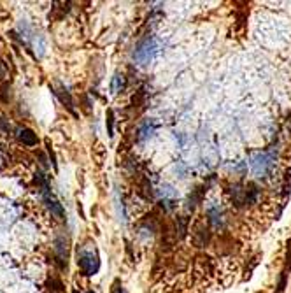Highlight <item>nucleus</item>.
I'll return each instance as SVG.
<instances>
[{
	"label": "nucleus",
	"mask_w": 291,
	"mask_h": 293,
	"mask_svg": "<svg viewBox=\"0 0 291 293\" xmlns=\"http://www.w3.org/2000/svg\"><path fill=\"white\" fill-rule=\"evenodd\" d=\"M163 53V46L156 37H147L137 46L133 58L137 60L141 65H149L153 60H156Z\"/></svg>",
	"instance_id": "f257e3e1"
},
{
	"label": "nucleus",
	"mask_w": 291,
	"mask_h": 293,
	"mask_svg": "<svg viewBox=\"0 0 291 293\" xmlns=\"http://www.w3.org/2000/svg\"><path fill=\"white\" fill-rule=\"evenodd\" d=\"M77 264H79L81 270H83L86 276H93V274L98 272L100 258H98V253H97L95 247H93V249H81Z\"/></svg>",
	"instance_id": "f03ea898"
},
{
	"label": "nucleus",
	"mask_w": 291,
	"mask_h": 293,
	"mask_svg": "<svg viewBox=\"0 0 291 293\" xmlns=\"http://www.w3.org/2000/svg\"><path fill=\"white\" fill-rule=\"evenodd\" d=\"M274 160L275 155L272 151H263L253 158V169L256 174H268L274 169Z\"/></svg>",
	"instance_id": "7ed1b4c3"
},
{
	"label": "nucleus",
	"mask_w": 291,
	"mask_h": 293,
	"mask_svg": "<svg viewBox=\"0 0 291 293\" xmlns=\"http://www.w3.org/2000/svg\"><path fill=\"white\" fill-rule=\"evenodd\" d=\"M41 193H42V198H44V204H46V207L49 209V213L53 214V216H56V218H63V214H65L63 205L60 204V200L56 198V195L51 192L49 184L44 186V188H41Z\"/></svg>",
	"instance_id": "20e7f679"
},
{
	"label": "nucleus",
	"mask_w": 291,
	"mask_h": 293,
	"mask_svg": "<svg viewBox=\"0 0 291 293\" xmlns=\"http://www.w3.org/2000/svg\"><path fill=\"white\" fill-rule=\"evenodd\" d=\"M16 139L20 141V143H23L25 146H37V135H35V132L30 128H25V126H20V128L16 130Z\"/></svg>",
	"instance_id": "39448f33"
},
{
	"label": "nucleus",
	"mask_w": 291,
	"mask_h": 293,
	"mask_svg": "<svg viewBox=\"0 0 291 293\" xmlns=\"http://www.w3.org/2000/svg\"><path fill=\"white\" fill-rule=\"evenodd\" d=\"M54 93H56V97H58L60 102H62V104L65 105L67 109L71 111L72 114H75V109H74V100H72V97H71V93H69V90H67L65 86H62V84H60L58 88L54 90Z\"/></svg>",
	"instance_id": "423d86ee"
},
{
	"label": "nucleus",
	"mask_w": 291,
	"mask_h": 293,
	"mask_svg": "<svg viewBox=\"0 0 291 293\" xmlns=\"http://www.w3.org/2000/svg\"><path fill=\"white\" fill-rule=\"evenodd\" d=\"M205 192H207V184L205 186H198L196 190H193L192 195L188 197V209L193 211L198 204H202V200H204V195Z\"/></svg>",
	"instance_id": "0eeeda50"
},
{
	"label": "nucleus",
	"mask_w": 291,
	"mask_h": 293,
	"mask_svg": "<svg viewBox=\"0 0 291 293\" xmlns=\"http://www.w3.org/2000/svg\"><path fill=\"white\" fill-rule=\"evenodd\" d=\"M209 239H211L209 228H205L204 225H196L195 232H193V243H195L196 246H205V244L209 243Z\"/></svg>",
	"instance_id": "6e6552de"
},
{
	"label": "nucleus",
	"mask_w": 291,
	"mask_h": 293,
	"mask_svg": "<svg viewBox=\"0 0 291 293\" xmlns=\"http://www.w3.org/2000/svg\"><path fill=\"white\" fill-rule=\"evenodd\" d=\"M158 128V123L154 122V120H146L144 123H142L141 126H139V134H137V139L139 141H144V139L151 137V135L154 134V130Z\"/></svg>",
	"instance_id": "1a4fd4ad"
},
{
	"label": "nucleus",
	"mask_w": 291,
	"mask_h": 293,
	"mask_svg": "<svg viewBox=\"0 0 291 293\" xmlns=\"http://www.w3.org/2000/svg\"><path fill=\"white\" fill-rule=\"evenodd\" d=\"M232 202L235 207H242V205H245V186H242V184H235V186H232Z\"/></svg>",
	"instance_id": "9d476101"
},
{
	"label": "nucleus",
	"mask_w": 291,
	"mask_h": 293,
	"mask_svg": "<svg viewBox=\"0 0 291 293\" xmlns=\"http://www.w3.org/2000/svg\"><path fill=\"white\" fill-rule=\"evenodd\" d=\"M258 195H260V190L258 186L254 183H247L245 184V205L247 204H256L258 200Z\"/></svg>",
	"instance_id": "9b49d317"
},
{
	"label": "nucleus",
	"mask_w": 291,
	"mask_h": 293,
	"mask_svg": "<svg viewBox=\"0 0 291 293\" xmlns=\"http://www.w3.org/2000/svg\"><path fill=\"white\" fill-rule=\"evenodd\" d=\"M126 86V79H125V75L123 74H114V77H113V83H111V90H113V93H120L121 90L125 88Z\"/></svg>",
	"instance_id": "f8f14e48"
},
{
	"label": "nucleus",
	"mask_w": 291,
	"mask_h": 293,
	"mask_svg": "<svg viewBox=\"0 0 291 293\" xmlns=\"http://www.w3.org/2000/svg\"><path fill=\"white\" fill-rule=\"evenodd\" d=\"M290 192H291V169H288L283 181V198L290 197Z\"/></svg>",
	"instance_id": "ddd939ff"
},
{
	"label": "nucleus",
	"mask_w": 291,
	"mask_h": 293,
	"mask_svg": "<svg viewBox=\"0 0 291 293\" xmlns=\"http://www.w3.org/2000/svg\"><path fill=\"white\" fill-rule=\"evenodd\" d=\"M209 223L214 226H221V213L219 209H209Z\"/></svg>",
	"instance_id": "4468645a"
},
{
	"label": "nucleus",
	"mask_w": 291,
	"mask_h": 293,
	"mask_svg": "<svg viewBox=\"0 0 291 293\" xmlns=\"http://www.w3.org/2000/svg\"><path fill=\"white\" fill-rule=\"evenodd\" d=\"M286 283H288V269L284 267L283 272H281V277H279V283H277V293H284Z\"/></svg>",
	"instance_id": "2eb2a0df"
},
{
	"label": "nucleus",
	"mask_w": 291,
	"mask_h": 293,
	"mask_svg": "<svg viewBox=\"0 0 291 293\" xmlns=\"http://www.w3.org/2000/svg\"><path fill=\"white\" fill-rule=\"evenodd\" d=\"M107 134H109V137H113L114 135V113H113V109H109L107 111Z\"/></svg>",
	"instance_id": "dca6fc26"
},
{
	"label": "nucleus",
	"mask_w": 291,
	"mask_h": 293,
	"mask_svg": "<svg viewBox=\"0 0 291 293\" xmlns=\"http://www.w3.org/2000/svg\"><path fill=\"white\" fill-rule=\"evenodd\" d=\"M48 153H49V158H51V164H53V167L56 169V158H54V153H53V149H51V146H49V143H48Z\"/></svg>",
	"instance_id": "f3484780"
},
{
	"label": "nucleus",
	"mask_w": 291,
	"mask_h": 293,
	"mask_svg": "<svg viewBox=\"0 0 291 293\" xmlns=\"http://www.w3.org/2000/svg\"><path fill=\"white\" fill-rule=\"evenodd\" d=\"M0 132H2V134H9V125L4 120H0Z\"/></svg>",
	"instance_id": "a211bd4d"
},
{
	"label": "nucleus",
	"mask_w": 291,
	"mask_h": 293,
	"mask_svg": "<svg viewBox=\"0 0 291 293\" xmlns=\"http://www.w3.org/2000/svg\"><path fill=\"white\" fill-rule=\"evenodd\" d=\"M2 77H5V67H4V63L0 62V79Z\"/></svg>",
	"instance_id": "6ab92c4d"
},
{
	"label": "nucleus",
	"mask_w": 291,
	"mask_h": 293,
	"mask_svg": "<svg viewBox=\"0 0 291 293\" xmlns=\"http://www.w3.org/2000/svg\"><path fill=\"white\" fill-rule=\"evenodd\" d=\"M113 293H123V290H121L120 283H116V285H114V288H113Z\"/></svg>",
	"instance_id": "aec40b11"
},
{
	"label": "nucleus",
	"mask_w": 291,
	"mask_h": 293,
	"mask_svg": "<svg viewBox=\"0 0 291 293\" xmlns=\"http://www.w3.org/2000/svg\"><path fill=\"white\" fill-rule=\"evenodd\" d=\"M288 128H290V132H291V113H290V116H288Z\"/></svg>",
	"instance_id": "412c9836"
},
{
	"label": "nucleus",
	"mask_w": 291,
	"mask_h": 293,
	"mask_svg": "<svg viewBox=\"0 0 291 293\" xmlns=\"http://www.w3.org/2000/svg\"><path fill=\"white\" fill-rule=\"evenodd\" d=\"M86 293H93V292H86Z\"/></svg>",
	"instance_id": "4be33fe9"
},
{
	"label": "nucleus",
	"mask_w": 291,
	"mask_h": 293,
	"mask_svg": "<svg viewBox=\"0 0 291 293\" xmlns=\"http://www.w3.org/2000/svg\"><path fill=\"white\" fill-rule=\"evenodd\" d=\"M74 293H77V292H74Z\"/></svg>",
	"instance_id": "5701e85b"
}]
</instances>
